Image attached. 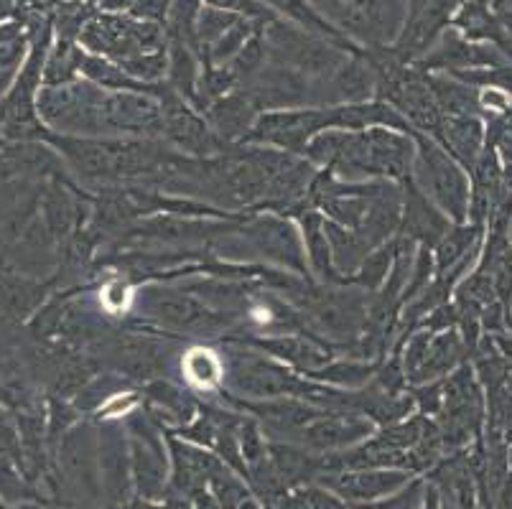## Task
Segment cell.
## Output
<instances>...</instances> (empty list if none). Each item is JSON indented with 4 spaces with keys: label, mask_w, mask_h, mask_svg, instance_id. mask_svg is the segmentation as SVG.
<instances>
[{
    "label": "cell",
    "mask_w": 512,
    "mask_h": 509,
    "mask_svg": "<svg viewBox=\"0 0 512 509\" xmlns=\"http://www.w3.org/2000/svg\"><path fill=\"white\" fill-rule=\"evenodd\" d=\"M184 372L186 377L199 387H214L220 382L222 364L220 359L214 357L207 349H192L184 359Z\"/></svg>",
    "instance_id": "cell-1"
},
{
    "label": "cell",
    "mask_w": 512,
    "mask_h": 509,
    "mask_svg": "<svg viewBox=\"0 0 512 509\" xmlns=\"http://www.w3.org/2000/svg\"><path fill=\"white\" fill-rule=\"evenodd\" d=\"M158 311L179 326H207L209 321H212V316L204 314L197 303L181 296L161 298V301H158Z\"/></svg>",
    "instance_id": "cell-2"
},
{
    "label": "cell",
    "mask_w": 512,
    "mask_h": 509,
    "mask_svg": "<svg viewBox=\"0 0 512 509\" xmlns=\"http://www.w3.org/2000/svg\"><path fill=\"white\" fill-rule=\"evenodd\" d=\"M449 130H451L449 133L451 146L462 153L464 158H469V161H472L479 151V143H482V128H479L477 120H469V118L454 120Z\"/></svg>",
    "instance_id": "cell-3"
},
{
    "label": "cell",
    "mask_w": 512,
    "mask_h": 509,
    "mask_svg": "<svg viewBox=\"0 0 512 509\" xmlns=\"http://www.w3.org/2000/svg\"><path fill=\"white\" fill-rule=\"evenodd\" d=\"M400 482V476L395 474H372V476H349V482H344V492L355 494V497H375V494L385 492V489L395 487Z\"/></svg>",
    "instance_id": "cell-4"
},
{
    "label": "cell",
    "mask_w": 512,
    "mask_h": 509,
    "mask_svg": "<svg viewBox=\"0 0 512 509\" xmlns=\"http://www.w3.org/2000/svg\"><path fill=\"white\" fill-rule=\"evenodd\" d=\"M102 303H105L110 311H120V308H125V303H128V286H125L123 280H115V283H110V286L105 288V293H102Z\"/></svg>",
    "instance_id": "cell-5"
},
{
    "label": "cell",
    "mask_w": 512,
    "mask_h": 509,
    "mask_svg": "<svg viewBox=\"0 0 512 509\" xmlns=\"http://www.w3.org/2000/svg\"><path fill=\"white\" fill-rule=\"evenodd\" d=\"M120 398H123V400H115L113 405H107L105 413H120V410L125 413V410L136 405V395H120Z\"/></svg>",
    "instance_id": "cell-6"
},
{
    "label": "cell",
    "mask_w": 512,
    "mask_h": 509,
    "mask_svg": "<svg viewBox=\"0 0 512 509\" xmlns=\"http://www.w3.org/2000/svg\"><path fill=\"white\" fill-rule=\"evenodd\" d=\"M3 120H6V110H3V105H0V125H3Z\"/></svg>",
    "instance_id": "cell-7"
}]
</instances>
